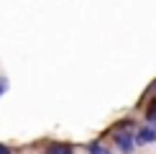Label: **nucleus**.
I'll return each mask as SVG.
<instances>
[{
	"label": "nucleus",
	"instance_id": "nucleus-1",
	"mask_svg": "<svg viewBox=\"0 0 156 154\" xmlns=\"http://www.w3.org/2000/svg\"><path fill=\"white\" fill-rule=\"evenodd\" d=\"M115 144L123 154H133L136 152V139L131 136V131H118L115 134Z\"/></svg>",
	"mask_w": 156,
	"mask_h": 154
},
{
	"label": "nucleus",
	"instance_id": "nucleus-2",
	"mask_svg": "<svg viewBox=\"0 0 156 154\" xmlns=\"http://www.w3.org/2000/svg\"><path fill=\"white\" fill-rule=\"evenodd\" d=\"M151 141H156V128H141L136 134V144H151Z\"/></svg>",
	"mask_w": 156,
	"mask_h": 154
},
{
	"label": "nucleus",
	"instance_id": "nucleus-3",
	"mask_svg": "<svg viewBox=\"0 0 156 154\" xmlns=\"http://www.w3.org/2000/svg\"><path fill=\"white\" fill-rule=\"evenodd\" d=\"M44 154H74V149H72V144H51Z\"/></svg>",
	"mask_w": 156,
	"mask_h": 154
},
{
	"label": "nucleus",
	"instance_id": "nucleus-4",
	"mask_svg": "<svg viewBox=\"0 0 156 154\" xmlns=\"http://www.w3.org/2000/svg\"><path fill=\"white\" fill-rule=\"evenodd\" d=\"M146 121H148V123H156V100L146 108Z\"/></svg>",
	"mask_w": 156,
	"mask_h": 154
},
{
	"label": "nucleus",
	"instance_id": "nucleus-5",
	"mask_svg": "<svg viewBox=\"0 0 156 154\" xmlns=\"http://www.w3.org/2000/svg\"><path fill=\"white\" fill-rule=\"evenodd\" d=\"M5 87H8V82H5V80H0V95L5 93Z\"/></svg>",
	"mask_w": 156,
	"mask_h": 154
},
{
	"label": "nucleus",
	"instance_id": "nucleus-6",
	"mask_svg": "<svg viewBox=\"0 0 156 154\" xmlns=\"http://www.w3.org/2000/svg\"><path fill=\"white\" fill-rule=\"evenodd\" d=\"M0 154H10V149H8L5 144H0Z\"/></svg>",
	"mask_w": 156,
	"mask_h": 154
},
{
	"label": "nucleus",
	"instance_id": "nucleus-7",
	"mask_svg": "<svg viewBox=\"0 0 156 154\" xmlns=\"http://www.w3.org/2000/svg\"><path fill=\"white\" fill-rule=\"evenodd\" d=\"M90 154H110V152H108V149H102V146H100L97 152H90Z\"/></svg>",
	"mask_w": 156,
	"mask_h": 154
},
{
	"label": "nucleus",
	"instance_id": "nucleus-8",
	"mask_svg": "<svg viewBox=\"0 0 156 154\" xmlns=\"http://www.w3.org/2000/svg\"><path fill=\"white\" fill-rule=\"evenodd\" d=\"M154 87H156V85H154Z\"/></svg>",
	"mask_w": 156,
	"mask_h": 154
}]
</instances>
